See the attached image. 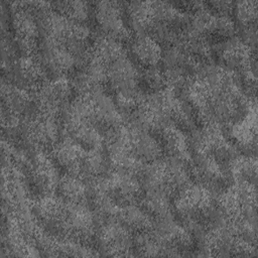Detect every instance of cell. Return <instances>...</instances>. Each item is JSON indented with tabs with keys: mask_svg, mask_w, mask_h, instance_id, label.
<instances>
[{
	"mask_svg": "<svg viewBox=\"0 0 258 258\" xmlns=\"http://www.w3.org/2000/svg\"><path fill=\"white\" fill-rule=\"evenodd\" d=\"M93 15L103 35L123 41L130 38V29L126 22L123 3L100 1L94 3Z\"/></svg>",
	"mask_w": 258,
	"mask_h": 258,
	"instance_id": "6da1fadb",
	"label": "cell"
},
{
	"mask_svg": "<svg viewBox=\"0 0 258 258\" xmlns=\"http://www.w3.org/2000/svg\"><path fill=\"white\" fill-rule=\"evenodd\" d=\"M14 86L27 92L37 91L43 83L44 71L37 57L21 56L12 67Z\"/></svg>",
	"mask_w": 258,
	"mask_h": 258,
	"instance_id": "7a4b0ae2",
	"label": "cell"
},
{
	"mask_svg": "<svg viewBox=\"0 0 258 258\" xmlns=\"http://www.w3.org/2000/svg\"><path fill=\"white\" fill-rule=\"evenodd\" d=\"M232 137L239 146L255 150L256 148V113L255 109L249 112L239 121L232 124Z\"/></svg>",
	"mask_w": 258,
	"mask_h": 258,
	"instance_id": "ba28073f",
	"label": "cell"
},
{
	"mask_svg": "<svg viewBox=\"0 0 258 258\" xmlns=\"http://www.w3.org/2000/svg\"><path fill=\"white\" fill-rule=\"evenodd\" d=\"M130 54L144 69L157 67L162 59L161 44L149 34H137L130 42Z\"/></svg>",
	"mask_w": 258,
	"mask_h": 258,
	"instance_id": "277c9868",
	"label": "cell"
},
{
	"mask_svg": "<svg viewBox=\"0 0 258 258\" xmlns=\"http://www.w3.org/2000/svg\"><path fill=\"white\" fill-rule=\"evenodd\" d=\"M142 86L149 94H155L168 89L167 80L164 71L158 67L144 69L140 74V87Z\"/></svg>",
	"mask_w": 258,
	"mask_h": 258,
	"instance_id": "8fae6325",
	"label": "cell"
},
{
	"mask_svg": "<svg viewBox=\"0 0 258 258\" xmlns=\"http://www.w3.org/2000/svg\"><path fill=\"white\" fill-rule=\"evenodd\" d=\"M257 8L258 2L256 0L239 1L234 3L233 14L237 20L241 30L256 27L257 23Z\"/></svg>",
	"mask_w": 258,
	"mask_h": 258,
	"instance_id": "30bf717a",
	"label": "cell"
},
{
	"mask_svg": "<svg viewBox=\"0 0 258 258\" xmlns=\"http://www.w3.org/2000/svg\"><path fill=\"white\" fill-rule=\"evenodd\" d=\"M52 9L67 17L69 20L86 24L93 13L91 3L86 1H57L52 2Z\"/></svg>",
	"mask_w": 258,
	"mask_h": 258,
	"instance_id": "9c48e42d",
	"label": "cell"
},
{
	"mask_svg": "<svg viewBox=\"0 0 258 258\" xmlns=\"http://www.w3.org/2000/svg\"><path fill=\"white\" fill-rule=\"evenodd\" d=\"M55 192L66 203L83 204L88 199L89 186L80 176L63 174L58 179Z\"/></svg>",
	"mask_w": 258,
	"mask_h": 258,
	"instance_id": "52a82bcc",
	"label": "cell"
},
{
	"mask_svg": "<svg viewBox=\"0 0 258 258\" xmlns=\"http://www.w3.org/2000/svg\"><path fill=\"white\" fill-rule=\"evenodd\" d=\"M125 4V17L129 29L137 34H150L154 25V6L151 1Z\"/></svg>",
	"mask_w": 258,
	"mask_h": 258,
	"instance_id": "8992f818",
	"label": "cell"
},
{
	"mask_svg": "<svg viewBox=\"0 0 258 258\" xmlns=\"http://www.w3.org/2000/svg\"><path fill=\"white\" fill-rule=\"evenodd\" d=\"M86 150L70 138L57 143L52 148V161L63 174L80 176L81 165Z\"/></svg>",
	"mask_w": 258,
	"mask_h": 258,
	"instance_id": "3957f363",
	"label": "cell"
},
{
	"mask_svg": "<svg viewBox=\"0 0 258 258\" xmlns=\"http://www.w3.org/2000/svg\"><path fill=\"white\" fill-rule=\"evenodd\" d=\"M158 140L160 142L162 152L169 159L189 161L190 150L188 141L180 129L173 125H167L158 131Z\"/></svg>",
	"mask_w": 258,
	"mask_h": 258,
	"instance_id": "5b68a950",
	"label": "cell"
}]
</instances>
